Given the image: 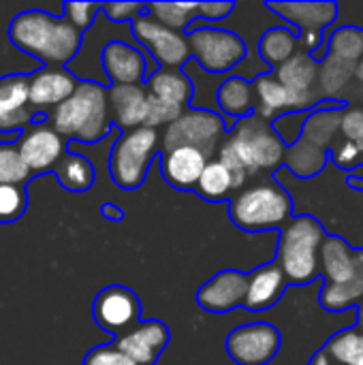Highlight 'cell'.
<instances>
[{
	"mask_svg": "<svg viewBox=\"0 0 363 365\" xmlns=\"http://www.w3.org/2000/svg\"><path fill=\"white\" fill-rule=\"evenodd\" d=\"M285 143L272 128V122L261 120L257 113L240 120L231 135L218 150V160L244 186L250 175L274 171L285 160Z\"/></svg>",
	"mask_w": 363,
	"mask_h": 365,
	"instance_id": "cell-1",
	"label": "cell"
},
{
	"mask_svg": "<svg viewBox=\"0 0 363 365\" xmlns=\"http://www.w3.org/2000/svg\"><path fill=\"white\" fill-rule=\"evenodd\" d=\"M11 43L45 64L62 66L73 60L81 47V32L64 17H53L45 11H24L9 26Z\"/></svg>",
	"mask_w": 363,
	"mask_h": 365,
	"instance_id": "cell-2",
	"label": "cell"
},
{
	"mask_svg": "<svg viewBox=\"0 0 363 365\" xmlns=\"http://www.w3.org/2000/svg\"><path fill=\"white\" fill-rule=\"evenodd\" d=\"M347 101H321L306 118L302 137L285 150L287 171L297 180L317 178L329 163V150L340 130V115Z\"/></svg>",
	"mask_w": 363,
	"mask_h": 365,
	"instance_id": "cell-3",
	"label": "cell"
},
{
	"mask_svg": "<svg viewBox=\"0 0 363 365\" xmlns=\"http://www.w3.org/2000/svg\"><path fill=\"white\" fill-rule=\"evenodd\" d=\"M51 122V128L62 139L83 143L101 141L111 124L105 88L96 81H79L75 92L53 109Z\"/></svg>",
	"mask_w": 363,
	"mask_h": 365,
	"instance_id": "cell-4",
	"label": "cell"
},
{
	"mask_svg": "<svg viewBox=\"0 0 363 365\" xmlns=\"http://www.w3.org/2000/svg\"><path fill=\"white\" fill-rule=\"evenodd\" d=\"M229 216L235 227L250 233L282 229L293 218V199L276 180L259 182L235 192Z\"/></svg>",
	"mask_w": 363,
	"mask_h": 365,
	"instance_id": "cell-5",
	"label": "cell"
},
{
	"mask_svg": "<svg viewBox=\"0 0 363 365\" xmlns=\"http://www.w3.org/2000/svg\"><path fill=\"white\" fill-rule=\"evenodd\" d=\"M325 237L323 227L310 216H293L280 229L276 263L287 282L308 284L319 278V250Z\"/></svg>",
	"mask_w": 363,
	"mask_h": 365,
	"instance_id": "cell-6",
	"label": "cell"
},
{
	"mask_svg": "<svg viewBox=\"0 0 363 365\" xmlns=\"http://www.w3.org/2000/svg\"><path fill=\"white\" fill-rule=\"evenodd\" d=\"M156 148H158V135L154 128L139 126L135 130H126L113 143L109 156L111 180L124 190H137L145 182Z\"/></svg>",
	"mask_w": 363,
	"mask_h": 365,
	"instance_id": "cell-7",
	"label": "cell"
},
{
	"mask_svg": "<svg viewBox=\"0 0 363 365\" xmlns=\"http://www.w3.org/2000/svg\"><path fill=\"white\" fill-rule=\"evenodd\" d=\"M227 137L225 120L208 109H184L163 135V154L175 148H193L205 158L214 156Z\"/></svg>",
	"mask_w": 363,
	"mask_h": 365,
	"instance_id": "cell-8",
	"label": "cell"
},
{
	"mask_svg": "<svg viewBox=\"0 0 363 365\" xmlns=\"http://www.w3.org/2000/svg\"><path fill=\"white\" fill-rule=\"evenodd\" d=\"M265 6L293 26L306 53H315L323 47L325 32L340 15L336 2H267Z\"/></svg>",
	"mask_w": 363,
	"mask_h": 365,
	"instance_id": "cell-9",
	"label": "cell"
},
{
	"mask_svg": "<svg viewBox=\"0 0 363 365\" xmlns=\"http://www.w3.org/2000/svg\"><path fill=\"white\" fill-rule=\"evenodd\" d=\"M188 51L210 73H227L237 66L248 49L246 43L231 30L220 28H195L186 36Z\"/></svg>",
	"mask_w": 363,
	"mask_h": 365,
	"instance_id": "cell-10",
	"label": "cell"
},
{
	"mask_svg": "<svg viewBox=\"0 0 363 365\" xmlns=\"http://www.w3.org/2000/svg\"><path fill=\"white\" fill-rule=\"evenodd\" d=\"M131 28L135 38L152 53L154 62H158L165 71H178L188 60V41L182 32L158 24L150 15L135 17L131 21Z\"/></svg>",
	"mask_w": 363,
	"mask_h": 365,
	"instance_id": "cell-11",
	"label": "cell"
},
{
	"mask_svg": "<svg viewBox=\"0 0 363 365\" xmlns=\"http://www.w3.org/2000/svg\"><path fill=\"white\" fill-rule=\"evenodd\" d=\"M282 336L270 323H248L227 338V353L237 365L272 364L280 351Z\"/></svg>",
	"mask_w": 363,
	"mask_h": 365,
	"instance_id": "cell-12",
	"label": "cell"
},
{
	"mask_svg": "<svg viewBox=\"0 0 363 365\" xmlns=\"http://www.w3.org/2000/svg\"><path fill=\"white\" fill-rule=\"evenodd\" d=\"M92 314L101 329H105L118 338L139 323L141 302L131 289L113 284V287L103 289L96 295Z\"/></svg>",
	"mask_w": 363,
	"mask_h": 365,
	"instance_id": "cell-13",
	"label": "cell"
},
{
	"mask_svg": "<svg viewBox=\"0 0 363 365\" xmlns=\"http://www.w3.org/2000/svg\"><path fill=\"white\" fill-rule=\"evenodd\" d=\"M15 145L28 171L36 175L49 173L66 154L64 139L47 124H39L24 130L21 139Z\"/></svg>",
	"mask_w": 363,
	"mask_h": 365,
	"instance_id": "cell-14",
	"label": "cell"
},
{
	"mask_svg": "<svg viewBox=\"0 0 363 365\" xmlns=\"http://www.w3.org/2000/svg\"><path fill=\"white\" fill-rule=\"evenodd\" d=\"M248 291V274L240 269H223L212 276L201 289L197 291V304L205 312H231L244 306Z\"/></svg>",
	"mask_w": 363,
	"mask_h": 365,
	"instance_id": "cell-15",
	"label": "cell"
},
{
	"mask_svg": "<svg viewBox=\"0 0 363 365\" xmlns=\"http://www.w3.org/2000/svg\"><path fill=\"white\" fill-rule=\"evenodd\" d=\"M169 344V329L163 321H139L133 329L116 338V349L137 365H154Z\"/></svg>",
	"mask_w": 363,
	"mask_h": 365,
	"instance_id": "cell-16",
	"label": "cell"
},
{
	"mask_svg": "<svg viewBox=\"0 0 363 365\" xmlns=\"http://www.w3.org/2000/svg\"><path fill=\"white\" fill-rule=\"evenodd\" d=\"M363 272V250H353L344 240L327 235L319 250V274L325 284H344Z\"/></svg>",
	"mask_w": 363,
	"mask_h": 365,
	"instance_id": "cell-17",
	"label": "cell"
},
{
	"mask_svg": "<svg viewBox=\"0 0 363 365\" xmlns=\"http://www.w3.org/2000/svg\"><path fill=\"white\" fill-rule=\"evenodd\" d=\"M34 118L28 101V77L6 75L0 79V133L24 130Z\"/></svg>",
	"mask_w": 363,
	"mask_h": 365,
	"instance_id": "cell-18",
	"label": "cell"
},
{
	"mask_svg": "<svg viewBox=\"0 0 363 365\" xmlns=\"http://www.w3.org/2000/svg\"><path fill=\"white\" fill-rule=\"evenodd\" d=\"M77 77L60 66H49L28 77V101L32 109H49L62 105L77 88Z\"/></svg>",
	"mask_w": 363,
	"mask_h": 365,
	"instance_id": "cell-19",
	"label": "cell"
},
{
	"mask_svg": "<svg viewBox=\"0 0 363 365\" xmlns=\"http://www.w3.org/2000/svg\"><path fill=\"white\" fill-rule=\"evenodd\" d=\"M101 60L111 86H141L145 79L148 68L141 51L124 41L107 43Z\"/></svg>",
	"mask_w": 363,
	"mask_h": 365,
	"instance_id": "cell-20",
	"label": "cell"
},
{
	"mask_svg": "<svg viewBox=\"0 0 363 365\" xmlns=\"http://www.w3.org/2000/svg\"><path fill=\"white\" fill-rule=\"evenodd\" d=\"M109 118L124 130H135L145 124L148 90L145 86H111L107 92Z\"/></svg>",
	"mask_w": 363,
	"mask_h": 365,
	"instance_id": "cell-21",
	"label": "cell"
},
{
	"mask_svg": "<svg viewBox=\"0 0 363 365\" xmlns=\"http://www.w3.org/2000/svg\"><path fill=\"white\" fill-rule=\"evenodd\" d=\"M287 284L289 282L276 261L252 269L248 274V291H246L244 308L250 312H263L274 308L280 302Z\"/></svg>",
	"mask_w": 363,
	"mask_h": 365,
	"instance_id": "cell-22",
	"label": "cell"
},
{
	"mask_svg": "<svg viewBox=\"0 0 363 365\" xmlns=\"http://www.w3.org/2000/svg\"><path fill=\"white\" fill-rule=\"evenodd\" d=\"M208 158L193 148H175L163 154V175L178 190H195Z\"/></svg>",
	"mask_w": 363,
	"mask_h": 365,
	"instance_id": "cell-23",
	"label": "cell"
},
{
	"mask_svg": "<svg viewBox=\"0 0 363 365\" xmlns=\"http://www.w3.org/2000/svg\"><path fill=\"white\" fill-rule=\"evenodd\" d=\"M325 56H332L340 62L355 64L363 58V28L359 26H332L323 36V47L310 58L321 62Z\"/></svg>",
	"mask_w": 363,
	"mask_h": 365,
	"instance_id": "cell-24",
	"label": "cell"
},
{
	"mask_svg": "<svg viewBox=\"0 0 363 365\" xmlns=\"http://www.w3.org/2000/svg\"><path fill=\"white\" fill-rule=\"evenodd\" d=\"M252 94H255V113L265 120L274 122L278 115L287 113L289 105V92L287 88L274 77V73L259 75L252 81Z\"/></svg>",
	"mask_w": 363,
	"mask_h": 365,
	"instance_id": "cell-25",
	"label": "cell"
},
{
	"mask_svg": "<svg viewBox=\"0 0 363 365\" xmlns=\"http://www.w3.org/2000/svg\"><path fill=\"white\" fill-rule=\"evenodd\" d=\"M145 90L154 98L171 103V105H180L184 109L193 98V81L180 71H165V68L156 71L148 79Z\"/></svg>",
	"mask_w": 363,
	"mask_h": 365,
	"instance_id": "cell-26",
	"label": "cell"
},
{
	"mask_svg": "<svg viewBox=\"0 0 363 365\" xmlns=\"http://www.w3.org/2000/svg\"><path fill=\"white\" fill-rule=\"evenodd\" d=\"M355 77V64L340 62L332 56H325L319 62V75L315 90L319 94V101H336V96L344 90H349L351 81Z\"/></svg>",
	"mask_w": 363,
	"mask_h": 365,
	"instance_id": "cell-27",
	"label": "cell"
},
{
	"mask_svg": "<svg viewBox=\"0 0 363 365\" xmlns=\"http://www.w3.org/2000/svg\"><path fill=\"white\" fill-rule=\"evenodd\" d=\"M218 105L220 109L235 120H244L255 113V94L252 83L244 77H229L218 88Z\"/></svg>",
	"mask_w": 363,
	"mask_h": 365,
	"instance_id": "cell-28",
	"label": "cell"
},
{
	"mask_svg": "<svg viewBox=\"0 0 363 365\" xmlns=\"http://www.w3.org/2000/svg\"><path fill=\"white\" fill-rule=\"evenodd\" d=\"M319 75V62L310 58L306 51H297L293 58H289L285 64L274 68V77L287 88V90H315Z\"/></svg>",
	"mask_w": 363,
	"mask_h": 365,
	"instance_id": "cell-29",
	"label": "cell"
},
{
	"mask_svg": "<svg viewBox=\"0 0 363 365\" xmlns=\"http://www.w3.org/2000/svg\"><path fill=\"white\" fill-rule=\"evenodd\" d=\"M297 45H300V41H297V32L293 28L276 26V28L265 30V34L261 36L259 53L267 62V66L278 68L280 64H285L289 58H293L297 53Z\"/></svg>",
	"mask_w": 363,
	"mask_h": 365,
	"instance_id": "cell-30",
	"label": "cell"
},
{
	"mask_svg": "<svg viewBox=\"0 0 363 365\" xmlns=\"http://www.w3.org/2000/svg\"><path fill=\"white\" fill-rule=\"evenodd\" d=\"M240 188L242 184L237 182V178L216 158V160H208L195 190L208 201H223Z\"/></svg>",
	"mask_w": 363,
	"mask_h": 365,
	"instance_id": "cell-31",
	"label": "cell"
},
{
	"mask_svg": "<svg viewBox=\"0 0 363 365\" xmlns=\"http://www.w3.org/2000/svg\"><path fill=\"white\" fill-rule=\"evenodd\" d=\"M53 173L62 188L68 192H86L96 180L92 163L79 154H64L62 160L53 167Z\"/></svg>",
	"mask_w": 363,
	"mask_h": 365,
	"instance_id": "cell-32",
	"label": "cell"
},
{
	"mask_svg": "<svg viewBox=\"0 0 363 365\" xmlns=\"http://www.w3.org/2000/svg\"><path fill=\"white\" fill-rule=\"evenodd\" d=\"M334 365H363V334L355 327L334 334L321 349Z\"/></svg>",
	"mask_w": 363,
	"mask_h": 365,
	"instance_id": "cell-33",
	"label": "cell"
},
{
	"mask_svg": "<svg viewBox=\"0 0 363 365\" xmlns=\"http://www.w3.org/2000/svg\"><path fill=\"white\" fill-rule=\"evenodd\" d=\"M321 306L327 312H344L363 299V272L351 282L344 284H325L321 291Z\"/></svg>",
	"mask_w": 363,
	"mask_h": 365,
	"instance_id": "cell-34",
	"label": "cell"
},
{
	"mask_svg": "<svg viewBox=\"0 0 363 365\" xmlns=\"http://www.w3.org/2000/svg\"><path fill=\"white\" fill-rule=\"evenodd\" d=\"M145 11H150V17H154L158 24L175 32L197 19V2H150L145 4Z\"/></svg>",
	"mask_w": 363,
	"mask_h": 365,
	"instance_id": "cell-35",
	"label": "cell"
},
{
	"mask_svg": "<svg viewBox=\"0 0 363 365\" xmlns=\"http://www.w3.org/2000/svg\"><path fill=\"white\" fill-rule=\"evenodd\" d=\"M15 143H0V186H24L30 180Z\"/></svg>",
	"mask_w": 363,
	"mask_h": 365,
	"instance_id": "cell-36",
	"label": "cell"
},
{
	"mask_svg": "<svg viewBox=\"0 0 363 365\" xmlns=\"http://www.w3.org/2000/svg\"><path fill=\"white\" fill-rule=\"evenodd\" d=\"M28 195L24 186H0V225H11L26 214Z\"/></svg>",
	"mask_w": 363,
	"mask_h": 365,
	"instance_id": "cell-37",
	"label": "cell"
},
{
	"mask_svg": "<svg viewBox=\"0 0 363 365\" xmlns=\"http://www.w3.org/2000/svg\"><path fill=\"white\" fill-rule=\"evenodd\" d=\"M308 113L310 111H289V113L278 115L272 122V128L278 135V139L285 143V148H291V145L297 143V139L302 137V130H304Z\"/></svg>",
	"mask_w": 363,
	"mask_h": 365,
	"instance_id": "cell-38",
	"label": "cell"
},
{
	"mask_svg": "<svg viewBox=\"0 0 363 365\" xmlns=\"http://www.w3.org/2000/svg\"><path fill=\"white\" fill-rule=\"evenodd\" d=\"M182 113H184V107L158 101L152 94H148V113H145V124L143 126H148V128H156V126H163V124L169 126Z\"/></svg>",
	"mask_w": 363,
	"mask_h": 365,
	"instance_id": "cell-39",
	"label": "cell"
},
{
	"mask_svg": "<svg viewBox=\"0 0 363 365\" xmlns=\"http://www.w3.org/2000/svg\"><path fill=\"white\" fill-rule=\"evenodd\" d=\"M329 163H334L338 169H344V171H353L357 167H363L359 145L353 141H347V139L336 141L329 150Z\"/></svg>",
	"mask_w": 363,
	"mask_h": 365,
	"instance_id": "cell-40",
	"label": "cell"
},
{
	"mask_svg": "<svg viewBox=\"0 0 363 365\" xmlns=\"http://www.w3.org/2000/svg\"><path fill=\"white\" fill-rule=\"evenodd\" d=\"M101 6L103 4H98V2H66L64 4V19L73 28L83 32L86 28L92 26V21H94L96 13L101 11Z\"/></svg>",
	"mask_w": 363,
	"mask_h": 365,
	"instance_id": "cell-41",
	"label": "cell"
},
{
	"mask_svg": "<svg viewBox=\"0 0 363 365\" xmlns=\"http://www.w3.org/2000/svg\"><path fill=\"white\" fill-rule=\"evenodd\" d=\"M342 139L359 143L363 139V109L362 107H344L340 115V130Z\"/></svg>",
	"mask_w": 363,
	"mask_h": 365,
	"instance_id": "cell-42",
	"label": "cell"
},
{
	"mask_svg": "<svg viewBox=\"0 0 363 365\" xmlns=\"http://www.w3.org/2000/svg\"><path fill=\"white\" fill-rule=\"evenodd\" d=\"M81 365H137L128 355H124L120 349H116L113 344L111 346H96L92 349L86 357H83V364Z\"/></svg>",
	"mask_w": 363,
	"mask_h": 365,
	"instance_id": "cell-43",
	"label": "cell"
},
{
	"mask_svg": "<svg viewBox=\"0 0 363 365\" xmlns=\"http://www.w3.org/2000/svg\"><path fill=\"white\" fill-rule=\"evenodd\" d=\"M107 17L111 21H133L135 17H139L141 11H145V4L143 2H105L101 6Z\"/></svg>",
	"mask_w": 363,
	"mask_h": 365,
	"instance_id": "cell-44",
	"label": "cell"
},
{
	"mask_svg": "<svg viewBox=\"0 0 363 365\" xmlns=\"http://www.w3.org/2000/svg\"><path fill=\"white\" fill-rule=\"evenodd\" d=\"M233 9H235L233 2H197V17L208 21H218L229 17Z\"/></svg>",
	"mask_w": 363,
	"mask_h": 365,
	"instance_id": "cell-45",
	"label": "cell"
},
{
	"mask_svg": "<svg viewBox=\"0 0 363 365\" xmlns=\"http://www.w3.org/2000/svg\"><path fill=\"white\" fill-rule=\"evenodd\" d=\"M101 214H103L105 218H109V220H122V218H124V212H122L118 205H113V203H103Z\"/></svg>",
	"mask_w": 363,
	"mask_h": 365,
	"instance_id": "cell-46",
	"label": "cell"
},
{
	"mask_svg": "<svg viewBox=\"0 0 363 365\" xmlns=\"http://www.w3.org/2000/svg\"><path fill=\"white\" fill-rule=\"evenodd\" d=\"M308 365H334L329 361V357L323 353V351H319V353H315V357L310 359V364Z\"/></svg>",
	"mask_w": 363,
	"mask_h": 365,
	"instance_id": "cell-47",
	"label": "cell"
},
{
	"mask_svg": "<svg viewBox=\"0 0 363 365\" xmlns=\"http://www.w3.org/2000/svg\"><path fill=\"white\" fill-rule=\"evenodd\" d=\"M355 79L362 83V88H363V58L355 62Z\"/></svg>",
	"mask_w": 363,
	"mask_h": 365,
	"instance_id": "cell-48",
	"label": "cell"
},
{
	"mask_svg": "<svg viewBox=\"0 0 363 365\" xmlns=\"http://www.w3.org/2000/svg\"><path fill=\"white\" fill-rule=\"evenodd\" d=\"M357 331L363 334V299L359 302V306H357Z\"/></svg>",
	"mask_w": 363,
	"mask_h": 365,
	"instance_id": "cell-49",
	"label": "cell"
},
{
	"mask_svg": "<svg viewBox=\"0 0 363 365\" xmlns=\"http://www.w3.org/2000/svg\"><path fill=\"white\" fill-rule=\"evenodd\" d=\"M357 145H359V152H362V160H363V139L357 143Z\"/></svg>",
	"mask_w": 363,
	"mask_h": 365,
	"instance_id": "cell-50",
	"label": "cell"
},
{
	"mask_svg": "<svg viewBox=\"0 0 363 365\" xmlns=\"http://www.w3.org/2000/svg\"><path fill=\"white\" fill-rule=\"evenodd\" d=\"M362 103H363V88H362Z\"/></svg>",
	"mask_w": 363,
	"mask_h": 365,
	"instance_id": "cell-51",
	"label": "cell"
}]
</instances>
